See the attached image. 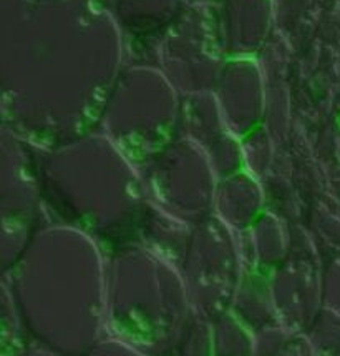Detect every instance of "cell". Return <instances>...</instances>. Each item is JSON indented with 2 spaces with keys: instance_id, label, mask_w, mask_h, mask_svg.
Segmentation results:
<instances>
[{
  "instance_id": "obj_1",
  "label": "cell",
  "mask_w": 340,
  "mask_h": 356,
  "mask_svg": "<svg viewBox=\"0 0 340 356\" xmlns=\"http://www.w3.org/2000/svg\"><path fill=\"white\" fill-rule=\"evenodd\" d=\"M2 283L35 345L83 356L106 337V252L88 233L44 215Z\"/></svg>"
},
{
  "instance_id": "obj_2",
  "label": "cell",
  "mask_w": 340,
  "mask_h": 356,
  "mask_svg": "<svg viewBox=\"0 0 340 356\" xmlns=\"http://www.w3.org/2000/svg\"><path fill=\"white\" fill-rule=\"evenodd\" d=\"M44 215L93 236L106 253L135 241L148 198L142 173L99 129L37 150Z\"/></svg>"
},
{
  "instance_id": "obj_3",
  "label": "cell",
  "mask_w": 340,
  "mask_h": 356,
  "mask_svg": "<svg viewBox=\"0 0 340 356\" xmlns=\"http://www.w3.org/2000/svg\"><path fill=\"white\" fill-rule=\"evenodd\" d=\"M194 316L180 270L131 241L106 253V334L150 356H174Z\"/></svg>"
},
{
  "instance_id": "obj_4",
  "label": "cell",
  "mask_w": 340,
  "mask_h": 356,
  "mask_svg": "<svg viewBox=\"0 0 340 356\" xmlns=\"http://www.w3.org/2000/svg\"><path fill=\"white\" fill-rule=\"evenodd\" d=\"M181 95L158 67H125L114 80L99 130L138 170L178 135Z\"/></svg>"
},
{
  "instance_id": "obj_5",
  "label": "cell",
  "mask_w": 340,
  "mask_h": 356,
  "mask_svg": "<svg viewBox=\"0 0 340 356\" xmlns=\"http://www.w3.org/2000/svg\"><path fill=\"white\" fill-rule=\"evenodd\" d=\"M148 202L196 227L214 215L219 178L198 145L176 135L139 170Z\"/></svg>"
},
{
  "instance_id": "obj_6",
  "label": "cell",
  "mask_w": 340,
  "mask_h": 356,
  "mask_svg": "<svg viewBox=\"0 0 340 356\" xmlns=\"http://www.w3.org/2000/svg\"><path fill=\"white\" fill-rule=\"evenodd\" d=\"M194 315L212 321L231 310L242 260L237 235L214 215L193 227L188 252L180 265Z\"/></svg>"
},
{
  "instance_id": "obj_7",
  "label": "cell",
  "mask_w": 340,
  "mask_h": 356,
  "mask_svg": "<svg viewBox=\"0 0 340 356\" xmlns=\"http://www.w3.org/2000/svg\"><path fill=\"white\" fill-rule=\"evenodd\" d=\"M0 211L2 271H7L22 255L44 220V192L37 148L7 129H2Z\"/></svg>"
},
{
  "instance_id": "obj_8",
  "label": "cell",
  "mask_w": 340,
  "mask_h": 356,
  "mask_svg": "<svg viewBox=\"0 0 340 356\" xmlns=\"http://www.w3.org/2000/svg\"><path fill=\"white\" fill-rule=\"evenodd\" d=\"M322 264L304 223L289 225V255L271 271V288L280 325L304 334L324 308Z\"/></svg>"
},
{
  "instance_id": "obj_9",
  "label": "cell",
  "mask_w": 340,
  "mask_h": 356,
  "mask_svg": "<svg viewBox=\"0 0 340 356\" xmlns=\"http://www.w3.org/2000/svg\"><path fill=\"white\" fill-rule=\"evenodd\" d=\"M212 93L228 129L239 138L264 125V70L250 57L228 58Z\"/></svg>"
},
{
  "instance_id": "obj_10",
  "label": "cell",
  "mask_w": 340,
  "mask_h": 356,
  "mask_svg": "<svg viewBox=\"0 0 340 356\" xmlns=\"http://www.w3.org/2000/svg\"><path fill=\"white\" fill-rule=\"evenodd\" d=\"M266 211L262 181L248 170L221 178L214 195V217L235 233L246 232Z\"/></svg>"
},
{
  "instance_id": "obj_11",
  "label": "cell",
  "mask_w": 340,
  "mask_h": 356,
  "mask_svg": "<svg viewBox=\"0 0 340 356\" xmlns=\"http://www.w3.org/2000/svg\"><path fill=\"white\" fill-rule=\"evenodd\" d=\"M191 236V225L174 218L173 215L148 202L136 227L135 241L161 260L180 268L182 258L188 252Z\"/></svg>"
},
{
  "instance_id": "obj_12",
  "label": "cell",
  "mask_w": 340,
  "mask_h": 356,
  "mask_svg": "<svg viewBox=\"0 0 340 356\" xmlns=\"http://www.w3.org/2000/svg\"><path fill=\"white\" fill-rule=\"evenodd\" d=\"M229 312L253 333L266 326L280 323L272 296L271 275L257 266L242 268Z\"/></svg>"
},
{
  "instance_id": "obj_13",
  "label": "cell",
  "mask_w": 340,
  "mask_h": 356,
  "mask_svg": "<svg viewBox=\"0 0 340 356\" xmlns=\"http://www.w3.org/2000/svg\"><path fill=\"white\" fill-rule=\"evenodd\" d=\"M231 132L224 122L214 93H194L181 97V113L178 135L191 140L203 152L218 143Z\"/></svg>"
},
{
  "instance_id": "obj_14",
  "label": "cell",
  "mask_w": 340,
  "mask_h": 356,
  "mask_svg": "<svg viewBox=\"0 0 340 356\" xmlns=\"http://www.w3.org/2000/svg\"><path fill=\"white\" fill-rule=\"evenodd\" d=\"M303 223L316 245L322 264L340 255V211L337 198L327 193L318 202L305 207Z\"/></svg>"
},
{
  "instance_id": "obj_15",
  "label": "cell",
  "mask_w": 340,
  "mask_h": 356,
  "mask_svg": "<svg viewBox=\"0 0 340 356\" xmlns=\"http://www.w3.org/2000/svg\"><path fill=\"white\" fill-rule=\"evenodd\" d=\"M248 233L257 268L271 273L286 260L289 255V225L282 220L266 210Z\"/></svg>"
},
{
  "instance_id": "obj_16",
  "label": "cell",
  "mask_w": 340,
  "mask_h": 356,
  "mask_svg": "<svg viewBox=\"0 0 340 356\" xmlns=\"http://www.w3.org/2000/svg\"><path fill=\"white\" fill-rule=\"evenodd\" d=\"M261 181L267 211H271L286 225L304 222L305 203L287 173L279 168H272L266 177L261 178Z\"/></svg>"
},
{
  "instance_id": "obj_17",
  "label": "cell",
  "mask_w": 340,
  "mask_h": 356,
  "mask_svg": "<svg viewBox=\"0 0 340 356\" xmlns=\"http://www.w3.org/2000/svg\"><path fill=\"white\" fill-rule=\"evenodd\" d=\"M212 356H256L254 334L231 312L211 321Z\"/></svg>"
},
{
  "instance_id": "obj_18",
  "label": "cell",
  "mask_w": 340,
  "mask_h": 356,
  "mask_svg": "<svg viewBox=\"0 0 340 356\" xmlns=\"http://www.w3.org/2000/svg\"><path fill=\"white\" fill-rule=\"evenodd\" d=\"M241 148L244 170L253 173L259 180L274 168L279 147L266 125H259L241 137Z\"/></svg>"
},
{
  "instance_id": "obj_19",
  "label": "cell",
  "mask_w": 340,
  "mask_h": 356,
  "mask_svg": "<svg viewBox=\"0 0 340 356\" xmlns=\"http://www.w3.org/2000/svg\"><path fill=\"white\" fill-rule=\"evenodd\" d=\"M0 308H2V337H0L2 356H25L32 346L31 334L25 328L10 291L3 283Z\"/></svg>"
},
{
  "instance_id": "obj_20",
  "label": "cell",
  "mask_w": 340,
  "mask_h": 356,
  "mask_svg": "<svg viewBox=\"0 0 340 356\" xmlns=\"http://www.w3.org/2000/svg\"><path fill=\"white\" fill-rule=\"evenodd\" d=\"M318 356H340V313L324 307L304 333Z\"/></svg>"
},
{
  "instance_id": "obj_21",
  "label": "cell",
  "mask_w": 340,
  "mask_h": 356,
  "mask_svg": "<svg viewBox=\"0 0 340 356\" xmlns=\"http://www.w3.org/2000/svg\"><path fill=\"white\" fill-rule=\"evenodd\" d=\"M174 356H212L211 321L198 315L191 318Z\"/></svg>"
},
{
  "instance_id": "obj_22",
  "label": "cell",
  "mask_w": 340,
  "mask_h": 356,
  "mask_svg": "<svg viewBox=\"0 0 340 356\" xmlns=\"http://www.w3.org/2000/svg\"><path fill=\"white\" fill-rule=\"evenodd\" d=\"M254 355L278 356L279 351L287 345L294 333L289 332L284 325L275 323L254 332Z\"/></svg>"
},
{
  "instance_id": "obj_23",
  "label": "cell",
  "mask_w": 340,
  "mask_h": 356,
  "mask_svg": "<svg viewBox=\"0 0 340 356\" xmlns=\"http://www.w3.org/2000/svg\"><path fill=\"white\" fill-rule=\"evenodd\" d=\"M322 296L324 307L340 313V255L322 266Z\"/></svg>"
},
{
  "instance_id": "obj_24",
  "label": "cell",
  "mask_w": 340,
  "mask_h": 356,
  "mask_svg": "<svg viewBox=\"0 0 340 356\" xmlns=\"http://www.w3.org/2000/svg\"><path fill=\"white\" fill-rule=\"evenodd\" d=\"M83 356H150L146 355L144 351L135 348V346L128 345V343L117 340L113 337H106L103 340H100L96 343L93 348L85 353Z\"/></svg>"
},
{
  "instance_id": "obj_25",
  "label": "cell",
  "mask_w": 340,
  "mask_h": 356,
  "mask_svg": "<svg viewBox=\"0 0 340 356\" xmlns=\"http://www.w3.org/2000/svg\"><path fill=\"white\" fill-rule=\"evenodd\" d=\"M278 356H316V353L310 348L309 341L305 340L304 334L294 333L291 340L287 341V345L279 351Z\"/></svg>"
},
{
  "instance_id": "obj_26",
  "label": "cell",
  "mask_w": 340,
  "mask_h": 356,
  "mask_svg": "<svg viewBox=\"0 0 340 356\" xmlns=\"http://www.w3.org/2000/svg\"><path fill=\"white\" fill-rule=\"evenodd\" d=\"M327 185H329V193L335 198H340V163L327 172Z\"/></svg>"
},
{
  "instance_id": "obj_27",
  "label": "cell",
  "mask_w": 340,
  "mask_h": 356,
  "mask_svg": "<svg viewBox=\"0 0 340 356\" xmlns=\"http://www.w3.org/2000/svg\"><path fill=\"white\" fill-rule=\"evenodd\" d=\"M25 356H62V355H57V353H53V351L44 348V346H38V345H35V343H32V346L28 348L27 355Z\"/></svg>"
},
{
  "instance_id": "obj_28",
  "label": "cell",
  "mask_w": 340,
  "mask_h": 356,
  "mask_svg": "<svg viewBox=\"0 0 340 356\" xmlns=\"http://www.w3.org/2000/svg\"><path fill=\"white\" fill-rule=\"evenodd\" d=\"M337 163H340V125L337 132Z\"/></svg>"
},
{
  "instance_id": "obj_29",
  "label": "cell",
  "mask_w": 340,
  "mask_h": 356,
  "mask_svg": "<svg viewBox=\"0 0 340 356\" xmlns=\"http://www.w3.org/2000/svg\"><path fill=\"white\" fill-rule=\"evenodd\" d=\"M339 125H340V117H339Z\"/></svg>"
},
{
  "instance_id": "obj_30",
  "label": "cell",
  "mask_w": 340,
  "mask_h": 356,
  "mask_svg": "<svg viewBox=\"0 0 340 356\" xmlns=\"http://www.w3.org/2000/svg\"><path fill=\"white\" fill-rule=\"evenodd\" d=\"M316 356H318V355H316Z\"/></svg>"
}]
</instances>
